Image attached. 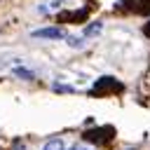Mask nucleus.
<instances>
[{"instance_id":"nucleus-9","label":"nucleus","mask_w":150,"mask_h":150,"mask_svg":"<svg viewBox=\"0 0 150 150\" xmlns=\"http://www.w3.org/2000/svg\"><path fill=\"white\" fill-rule=\"evenodd\" d=\"M68 42H70V45H73V47H82V42H80V40H77V38H68Z\"/></svg>"},{"instance_id":"nucleus-2","label":"nucleus","mask_w":150,"mask_h":150,"mask_svg":"<svg viewBox=\"0 0 150 150\" xmlns=\"http://www.w3.org/2000/svg\"><path fill=\"white\" fill-rule=\"evenodd\" d=\"M122 89V84L120 82H115V77H101L96 84H94V89H91V94H108V91H120Z\"/></svg>"},{"instance_id":"nucleus-10","label":"nucleus","mask_w":150,"mask_h":150,"mask_svg":"<svg viewBox=\"0 0 150 150\" xmlns=\"http://www.w3.org/2000/svg\"><path fill=\"white\" fill-rule=\"evenodd\" d=\"M143 33H145V35H148V38H150V21H148V23H145V26H143Z\"/></svg>"},{"instance_id":"nucleus-3","label":"nucleus","mask_w":150,"mask_h":150,"mask_svg":"<svg viewBox=\"0 0 150 150\" xmlns=\"http://www.w3.org/2000/svg\"><path fill=\"white\" fill-rule=\"evenodd\" d=\"M63 35H66L63 28H40V30H33V38H54V40H59Z\"/></svg>"},{"instance_id":"nucleus-6","label":"nucleus","mask_w":150,"mask_h":150,"mask_svg":"<svg viewBox=\"0 0 150 150\" xmlns=\"http://www.w3.org/2000/svg\"><path fill=\"white\" fill-rule=\"evenodd\" d=\"M14 75L16 77H23V80H33V70H26V68H14Z\"/></svg>"},{"instance_id":"nucleus-8","label":"nucleus","mask_w":150,"mask_h":150,"mask_svg":"<svg viewBox=\"0 0 150 150\" xmlns=\"http://www.w3.org/2000/svg\"><path fill=\"white\" fill-rule=\"evenodd\" d=\"M98 30H101V23H98V21H94V23H89V26L84 28V35H96Z\"/></svg>"},{"instance_id":"nucleus-1","label":"nucleus","mask_w":150,"mask_h":150,"mask_svg":"<svg viewBox=\"0 0 150 150\" xmlns=\"http://www.w3.org/2000/svg\"><path fill=\"white\" fill-rule=\"evenodd\" d=\"M112 136H115L112 127H98V129H89L84 134V138L91 143H108V141H112Z\"/></svg>"},{"instance_id":"nucleus-7","label":"nucleus","mask_w":150,"mask_h":150,"mask_svg":"<svg viewBox=\"0 0 150 150\" xmlns=\"http://www.w3.org/2000/svg\"><path fill=\"white\" fill-rule=\"evenodd\" d=\"M42 150H63V143H61L59 138H52V141H49V143H47Z\"/></svg>"},{"instance_id":"nucleus-4","label":"nucleus","mask_w":150,"mask_h":150,"mask_svg":"<svg viewBox=\"0 0 150 150\" xmlns=\"http://www.w3.org/2000/svg\"><path fill=\"white\" fill-rule=\"evenodd\" d=\"M127 9H134V12H145L150 9V0H122Z\"/></svg>"},{"instance_id":"nucleus-5","label":"nucleus","mask_w":150,"mask_h":150,"mask_svg":"<svg viewBox=\"0 0 150 150\" xmlns=\"http://www.w3.org/2000/svg\"><path fill=\"white\" fill-rule=\"evenodd\" d=\"M59 19H61V21H66V19H73V21H82V19H87V9H80V12H66V14H61Z\"/></svg>"}]
</instances>
